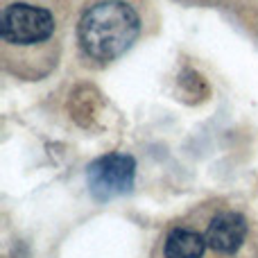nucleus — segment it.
Segmentation results:
<instances>
[{"instance_id":"f257e3e1","label":"nucleus","mask_w":258,"mask_h":258,"mask_svg":"<svg viewBox=\"0 0 258 258\" xmlns=\"http://www.w3.org/2000/svg\"><path fill=\"white\" fill-rule=\"evenodd\" d=\"M141 32V18L120 0H109L91 7L82 16L77 34L84 52L98 61H113L132 48Z\"/></svg>"},{"instance_id":"f03ea898","label":"nucleus","mask_w":258,"mask_h":258,"mask_svg":"<svg viewBox=\"0 0 258 258\" xmlns=\"http://www.w3.org/2000/svg\"><path fill=\"white\" fill-rule=\"evenodd\" d=\"M54 32V18L48 9L27 3H16L5 7L0 16V36L5 43L34 45L43 43Z\"/></svg>"},{"instance_id":"7ed1b4c3","label":"nucleus","mask_w":258,"mask_h":258,"mask_svg":"<svg viewBox=\"0 0 258 258\" xmlns=\"http://www.w3.org/2000/svg\"><path fill=\"white\" fill-rule=\"evenodd\" d=\"M89 190L98 202H109L125 195L134 186L136 161L129 154H104L89 165Z\"/></svg>"},{"instance_id":"20e7f679","label":"nucleus","mask_w":258,"mask_h":258,"mask_svg":"<svg viewBox=\"0 0 258 258\" xmlns=\"http://www.w3.org/2000/svg\"><path fill=\"white\" fill-rule=\"evenodd\" d=\"M204 236L209 249H213L215 254L231 256L247 240V220L236 211H222L209 222Z\"/></svg>"},{"instance_id":"39448f33","label":"nucleus","mask_w":258,"mask_h":258,"mask_svg":"<svg viewBox=\"0 0 258 258\" xmlns=\"http://www.w3.org/2000/svg\"><path fill=\"white\" fill-rule=\"evenodd\" d=\"M206 249V236L192 227H174L163 240V258H202Z\"/></svg>"}]
</instances>
